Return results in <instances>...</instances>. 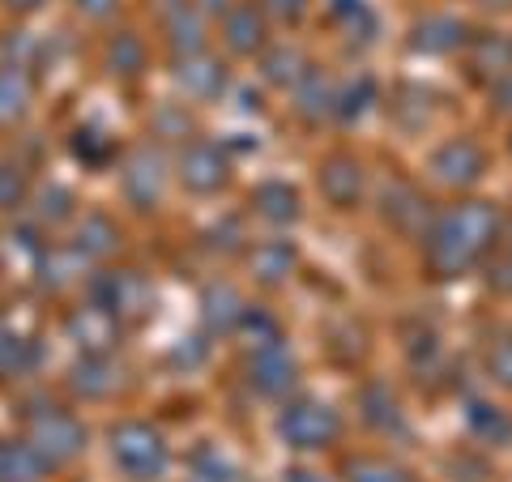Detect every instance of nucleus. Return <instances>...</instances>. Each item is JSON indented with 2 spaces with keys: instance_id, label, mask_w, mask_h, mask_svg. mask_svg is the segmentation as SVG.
Segmentation results:
<instances>
[{
  "instance_id": "obj_1",
  "label": "nucleus",
  "mask_w": 512,
  "mask_h": 482,
  "mask_svg": "<svg viewBox=\"0 0 512 482\" xmlns=\"http://www.w3.org/2000/svg\"><path fill=\"white\" fill-rule=\"evenodd\" d=\"M500 214L487 201H466L444 210L427 231V269L436 278H461L495 248Z\"/></svg>"
},
{
  "instance_id": "obj_2",
  "label": "nucleus",
  "mask_w": 512,
  "mask_h": 482,
  "mask_svg": "<svg viewBox=\"0 0 512 482\" xmlns=\"http://www.w3.org/2000/svg\"><path fill=\"white\" fill-rule=\"evenodd\" d=\"M111 457H116V465L137 478V482H154L167 474V440L163 431H154L150 423H120L116 431H111Z\"/></svg>"
},
{
  "instance_id": "obj_3",
  "label": "nucleus",
  "mask_w": 512,
  "mask_h": 482,
  "mask_svg": "<svg viewBox=\"0 0 512 482\" xmlns=\"http://www.w3.org/2000/svg\"><path fill=\"white\" fill-rule=\"evenodd\" d=\"M278 436L286 448L316 453V448H329L342 436V419L325 401H291V406L278 414Z\"/></svg>"
},
{
  "instance_id": "obj_4",
  "label": "nucleus",
  "mask_w": 512,
  "mask_h": 482,
  "mask_svg": "<svg viewBox=\"0 0 512 482\" xmlns=\"http://www.w3.org/2000/svg\"><path fill=\"white\" fill-rule=\"evenodd\" d=\"M26 444L47 461V465H64L86 448V427L60 406H39L30 410V436Z\"/></svg>"
},
{
  "instance_id": "obj_5",
  "label": "nucleus",
  "mask_w": 512,
  "mask_h": 482,
  "mask_svg": "<svg viewBox=\"0 0 512 482\" xmlns=\"http://www.w3.org/2000/svg\"><path fill=\"white\" fill-rule=\"evenodd\" d=\"M90 295L99 308H107L116 320H137L150 312V286L133 269H111L90 282Z\"/></svg>"
},
{
  "instance_id": "obj_6",
  "label": "nucleus",
  "mask_w": 512,
  "mask_h": 482,
  "mask_svg": "<svg viewBox=\"0 0 512 482\" xmlns=\"http://www.w3.org/2000/svg\"><path fill=\"white\" fill-rule=\"evenodd\" d=\"M120 184H124V197L137 205V210H154L163 201V188H167V163L154 146H137L133 154L124 158L120 167Z\"/></svg>"
},
{
  "instance_id": "obj_7",
  "label": "nucleus",
  "mask_w": 512,
  "mask_h": 482,
  "mask_svg": "<svg viewBox=\"0 0 512 482\" xmlns=\"http://www.w3.org/2000/svg\"><path fill=\"white\" fill-rule=\"evenodd\" d=\"M248 384L261 397H286L299 384V363L286 350V342L248 350Z\"/></svg>"
},
{
  "instance_id": "obj_8",
  "label": "nucleus",
  "mask_w": 512,
  "mask_h": 482,
  "mask_svg": "<svg viewBox=\"0 0 512 482\" xmlns=\"http://www.w3.org/2000/svg\"><path fill=\"white\" fill-rule=\"evenodd\" d=\"M483 171H487V154L470 137H453L431 154V175H436L444 188H470L483 180Z\"/></svg>"
},
{
  "instance_id": "obj_9",
  "label": "nucleus",
  "mask_w": 512,
  "mask_h": 482,
  "mask_svg": "<svg viewBox=\"0 0 512 482\" xmlns=\"http://www.w3.org/2000/svg\"><path fill=\"white\" fill-rule=\"evenodd\" d=\"M171 77L175 86H180L188 99H218L222 90H227V69H222V60L210 56L205 47H197V52H175L171 60Z\"/></svg>"
},
{
  "instance_id": "obj_10",
  "label": "nucleus",
  "mask_w": 512,
  "mask_h": 482,
  "mask_svg": "<svg viewBox=\"0 0 512 482\" xmlns=\"http://www.w3.org/2000/svg\"><path fill=\"white\" fill-rule=\"evenodd\" d=\"M180 180H184L188 192H201V197L227 188L231 163H227V154H222V146H214V141H192V146H184V154H180Z\"/></svg>"
},
{
  "instance_id": "obj_11",
  "label": "nucleus",
  "mask_w": 512,
  "mask_h": 482,
  "mask_svg": "<svg viewBox=\"0 0 512 482\" xmlns=\"http://www.w3.org/2000/svg\"><path fill=\"white\" fill-rule=\"evenodd\" d=\"M320 192H325L329 205H338V210H355L359 197H363V163L350 154H333L320 163V175H316Z\"/></svg>"
},
{
  "instance_id": "obj_12",
  "label": "nucleus",
  "mask_w": 512,
  "mask_h": 482,
  "mask_svg": "<svg viewBox=\"0 0 512 482\" xmlns=\"http://www.w3.org/2000/svg\"><path fill=\"white\" fill-rule=\"evenodd\" d=\"M384 222H389L393 231H402V235H423L431 231L427 222H431V205L423 201V192L406 184V180H397L384 188Z\"/></svg>"
},
{
  "instance_id": "obj_13",
  "label": "nucleus",
  "mask_w": 512,
  "mask_h": 482,
  "mask_svg": "<svg viewBox=\"0 0 512 482\" xmlns=\"http://www.w3.org/2000/svg\"><path fill=\"white\" fill-rule=\"evenodd\" d=\"M116 333H120V320L107 308H99V303H86V308H77L69 316V337L86 350V355H107L111 342H116Z\"/></svg>"
},
{
  "instance_id": "obj_14",
  "label": "nucleus",
  "mask_w": 512,
  "mask_h": 482,
  "mask_svg": "<svg viewBox=\"0 0 512 482\" xmlns=\"http://www.w3.org/2000/svg\"><path fill=\"white\" fill-rule=\"evenodd\" d=\"M244 312H248V303H244V295H239L231 282L205 286L201 320H205V329H210V333H239V325H244Z\"/></svg>"
},
{
  "instance_id": "obj_15",
  "label": "nucleus",
  "mask_w": 512,
  "mask_h": 482,
  "mask_svg": "<svg viewBox=\"0 0 512 482\" xmlns=\"http://www.w3.org/2000/svg\"><path fill=\"white\" fill-rule=\"evenodd\" d=\"M163 30L171 52H197L205 47V18L197 0H163Z\"/></svg>"
},
{
  "instance_id": "obj_16",
  "label": "nucleus",
  "mask_w": 512,
  "mask_h": 482,
  "mask_svg": "<svg viewBox=\"0 0 512 482\" xmlns=\"http://www.w3.org/2000/svg\"><path fill=\"white\" fill-rule=\"evenodd\" d=\"M69 389L77 397H86V401H107L120 389V367L107 355H82L69 372Z\"/></svg>"
},
{
  "instance_id": "obj_17",
  "label": "nucleus",
  "mask_w": 512,
  "mask_h": 482,
  "mask_svg": "<svg viewBox=\"0 0 512 482\" xmlns=\"http://www.w3.org/2000/svg\"><path fill=\"white\" fill-rule=\"evenodd\" d=\"M222 39H227V47L239 56L265 52V9L261 5H235L227 18H222Z\"/></svg>"
},
{
  "instance_id": "obj_18",
  "label": "nucleus",
  "mask_w": 512,
  "mask_h": 482,
  "mask_svg": "<svg viewBox=\"0 0 512 482\" xmlns=\"http://www.w3.org/2000/svg\"><path fill=\"white\" fill-rule=\"evenodd\" d=\"M466 43H470L466 26H461L457 18H444V13L423 18L419 26L410 30V47L414 52H423V56H448V52H457V47H466Z\"/></svg>"
},
{
  "instance_id": "obj_19",
  "label": "nucleus",
  "mask_w": 512,
  "mask_h": 482,
  "mask_svg": "<svg viewBox=\"0 0 512 482\" xmlns=\"http://www.w3.org/2000/svg\"><path fill=\"white\" fill-rule=\"evenodd\" d=\"M299 261V252L291 239H265V244H256L248 252V269H252V278L256 282H265V286H278L291 278V269Z\"/></svg>"
},
{
  "instance_id": "obj_20",
  "label": "nucleus",
  "mask_w": 512,
  "mask_h": 482,
  "mask_svg": "<svg viewBox=\"0 0 512 482\" xmlns=\"http://www.w3.org/2000/svg\"><path fill=\"white\" fill-rule=\"evenodd\" d=\"M295 94V111L308 124H316V120H325V116H333V107H338V90L329 86V77L320 73V69H308L299 77V86L291 90Z\"/></svg>"
},
{
  "instance_id": "obj_21",
  "label": "nucleus",
  "mask_w": 512,
  "mask_h": 482,
  "mask_svg": "<svg viewBox=\"0 0 512 482\" xmlns=\"http://www.w3.org/2000/svg\"><path fill=\"white\" fill-rule=\"evenodd\" d=\"M308 69H312L308 56H303L299 47H291V43H278V47H269V52L261 56L265 82H269V86H278V90H295V86H299V77L308 73Z\"/></svg>"
},
{
  "instance_id": "obj_22",
  "label": "nucleus",
  "mask_w": 512,
  "mask_h": 482,
  "mask_svg": "<svg viewBox=\"0 0 512 482\" xmlns=\"http://www.w3.org/2000/svg\"><path fill=\"white\" fill-rule=\"evenodd\" d=\"M470 69L478 77L500 82V77L512 73V43L504 35H474L470 39Z\"/></svg>"
},
{
  "instance_id": "obj_23",
  "label": "nucleus",
  "mask_w": 512,
  "mask_h": 482,
  "mask_svg": "<svg viewBox=\"0 0 512 482\" xmlns=\"http://www.w3.org/2000/svg\"><path fill=\"white\" fill-rule=\"evenodd\" d=\"M73 248L82 252L86 261H103V256H111L120 248V227L107 214H86L82 222H77V244Z\"/></svg>"
},
{
  "instance_id": "obj_24",
  "label": "nucleus",
  "mask_w": 512,
  "mask_h": 482,
  "mask_svg": "<svg viewBox=\"0 0 512 482\" xmlns=\"http://www.w3.org/2000/svg\"><path fill=\"white\" fill-rule=\"evenodd\" d=\"M30 99H35V86H30L26 69H13V64H5V69H0V128L18 124L30 111Z\"/></svg>"
},
{
  "instance_id": "obj_25",
  "label": "nucleus",
  "mask_w": 512,
  "mask_h": 482,
  "mask_svg": "<svg viewBox=\"0 0 512 482\" xmlns=\"http://www.w3.org/2000/svg\"><path fill=\"white\" fill-rule=\"evenodd\" d=\"M252 205H256V214H261L265 222H274V227H286V222L299 218V192L291 184H282V180H269V184L256 188Z\"/></svg>"
},
{
  "instance_id": "obj_26",
  "label": "nucleus",
  "mask_w": 512,
  "mask_h": 482,
  "mask_svg": "<svg viewBox=\"0 0 512 482\" xmlns=\"http://www.w3.org/2000/svg\"><path fill=\"white\" fill-rule=\"evenodd\" d=\"M47 461L30 444L0 440V482H43Z\"/></svg>"
},
{
  "instance_id": "obj_27",
  "label": "nucleus",
  "mask_w": 512,
  "mask_h": 482,
  "mask_svg": "<svg viewBox=\"0 0 512 482\" xmlns=\"http://www.w3.org/2000/svg\"><path fill=\"white\" fill-rule=\"evenodd\" d=\"M107 69L116 77H137L141 69H146V43H141L133 30L111 35V43H107Z\"/></svg>"
},
{
  "instance_id": "obj_28",
  "label": "nucleus",
  "mask_w": 512,
  "mask_h": 482,
  "mask_svg": "<svg viewBox=\"0 0 512 482\" xmlns=\"http://www.w3.org/2000/svg\"><path fill=\"white\" fill-rule=\"evenodd\" d=\"M346 482H410V470L389 457H350L346 461Z\"/></svg>"
},
{
  "instance_id": "obj_29",
  "label": "nucleus",
  "mask_w": 512,
  "mask_h": 482,
  "mask_svg": "<svg viewBox=\"0 0 512 482\" xmlns=\"http://www.w3.org/2000/svg\"><path fill=\"white\" fill-rule=\"evenodd\" d=\"M466 423H470L474 436H483V440H491V444H508V440H512V419H508L504 410L487 406V401H470Z\"/></svg>"
},
{
  "instance_id": "obj_30",
  "label": "nucleus",
  "mask_w": 512,
  "mask_h": 482,
  "mask_svg": "<svg viewBox=\"0 0 512 482\" xmlns=\"http://www.w3.org/2000/svg\"><path fill=\"white\" fill-rule=\"evenodd\" d=\"M372 103H376V82L372 77H355V82H346L338 90V107H333V116L355 124V120H363L367 111H372Z\"/></svg>"
},
{
  "instance_id": "obj_31",
  "label": "nucleus",
  "mask_w": 512,
  "mask_h": 482,
  "mask_svg": "<svg viewBox=\"0 0 512 482\" xmlns=\"http://www.w3.org/2000/svg\"><path fill=\"white\" fill-rule=\"evenodd\" d=\"M363 419L380 431H402V406H397V397L389 389L372 384V389L363 393Z\"/></svg>"
},
{
  "instance_id": "obj_32",
  "label": "nucleus",
  "mask_w": 512,
  "mask_h": 482,
  "mask_svg": "<svg viewBox=\"0 0 512 482\" xmlns=\"http://www.w3.org/2000/svg\"><path fill=\"white\" fill-rule=\"evenodd\" d=\"M82 261L86 256L77 252V248H69V252H43V273H39V282L43 286H52V291H60V286H69V282H77V269H82Z\"/></svg>"
},
{
  "instance_id": "obj_33",
  "label": "nucleus",
  "mask_w": 512,
  "mask_h": 482,
  "mask_svg": "<svg viewBox=\"0 0 512 482\" xmlns=\"http://www.w3.org/2000/svg\"><path fill=\"white\" fill-rule=\"evenodd\" d=\"M30 363H35V346H30L22 333H13V329L0 325V380H5V376H22Z\"/></svg>"
},
{
  "instance_id": "obj_34",
  "label": "nucleus",
  "mask_w": 512,
  "mask_h": 482,
  "mask_svg": "<svg viewBox=\"0 0 512 482\" xmlns=\"http://www.w3.org/2000/svg\"><path fill=\"white\" fill-rule=\"evenodd\" d=\"M239 333L248 337V350H261V346L282 342L278 320H274V316H265L261 308H248V312H244V325H239Z\"/></svg>"
},
{
  "instance_id": "obj_35",
  "label": "nucleus",
  "mask_w": 512,
  "mask_h": 482,
  "mask_svg": "<svg viewBox=\"0 0 512 482\" xmlns=\"http://www.w3.org/2000/svg\"><path fill=\"white\" fill-rule=\"evenodd\" d=\"M73 154L82 158L86 167H103L111 158V141L103 133H94V128H77L73 133Z\"/></svg>"
},
{
  "instance_id": "obj_36",
  "label": "nucleus",
  "mask_w": 512,
  "mask_h": 482,
  "mask_svg": "<svg viewBox=\"0 0 512 482\" xmlns=\"http://www.w3.org/2000/svg\"><path fill=\"white\" fill-rule=\"evenodd\" d=\"M192 482H235V470L214 448H201V453L192 457Z\"/></svg>"
},
{
  "instance_id": "obj_37",
  "label": "nucleus",
  "mask_w": 512,
  "mask_h": 482,
  "mask_svg": "<svg viewBox=\"0 0 512 482\" xmlns=\"http://www.w3.org/2000/svg\"><path fill=\"white\" fill-rule=\"evenodd\" d=\"M26 201V171L18 163H0V210H18Z\"/></svg>"
},
{
  "instance_id": "obj_38",
  "label": "nucleus",
  "mask_w": 512,
  "mask_h": 482,
  "mask_svg": "<svg viewBox=\"0 0 512 482\" xmlns=\"http://www.w3.org/2000/svg\"><path fill=\"white\" fill-rule=\"evenodd\" d=\"M333 18H338V22H346V30H350V35H359V30H363V35H372V9H367L363 5V0H333Z\"/></svg>"
},
{
  "instance_id": "obj_39",
  "label": "nucleus",
  "mask_w": 512,
  "mask_h": 482,
  "mask_svg": "<svg viewBox=\"0 0 512 482\" xmlns=\"http://www.w3.org/2000/svg\"><path fill=\"white\" fill-rule=\"evenodd\" d=\"M487 372L495 384L512 389V337H495L491 350H487Z\"/></svg>"
},
{
  "instance_id": "obj_40",
  "label": "nucleus",
  "mask_w": 512,
  "mask_h": 482,
  "mask_svg": "<svg viewBox=\"0 0 512 482\" xmlns=\"http://www.w3.org/2000/svg\"><path fill=\"white\" fill-rule=\"evenodd\" d=\"M73 214V192L69 188H43L39 192V218L43 222H64Z\"/></svg>"
},
{
  "instance_id": "obj_41",
  "label": "nucleus",
  "mask_w": 512,
  "mask_h": 482,
  "mask_svg": "<svg viewBox=\"0 0 512 482\" xmlns=\"http://www.w3.org/2000/svg\"><path fill=\"white\" fill-rule=\"evenodd\" d=\"M487 282H491V291L512 295V248H508V252H500V256H495V261H491Z\"/></svg>"
},
{
  "instance_id": "obj_42",
  "label": "nucleus",
  "mask_w": 512,
  "mask_h": 482,
  "mask_svg": "<svg viewBox=\"0 0 512 482\" xmlns=\"http://www.w3.org/2000/svg\"><path fill=\"white\" fill-rule=\"evenodd\" d=\"M73 9L82 13V18H94V22H103V18H111V13L120 9V0H73Z\"/></svg>"
},
{
  "instance_id": "obj_43",
  "label": "nucleus",
  "mask_w": 512,
  "mask_h": 482,
  "mask_svg": "<svg viewBox=\"0 0 512 482\" xmlns=\"http://www.w3.org/2000/svg\"><path fill=\"white\" fill-rule=\"evenodd\" d=\"M158 128H167V133H180V137H188V111L163 107V111H158Z\"/></svg>"
},
{
  "instance_id": "obj_44",
  "label": "nucleus",
  "mask_w": 512,
  "mask_h": 482,
  "mask_svg": "<svg viewBox=\"0 0 512 482\" xmlns=\"http://www.w3.org/2000/svg\"><path fill=\"white\" fill-rule=\"evenodd\" d=\"M205 359V346H201V337H184V346L175 350V363H188V367H197Z\"/></svg>"
},
{
  "instance_id": "obj_45",
  "label": "nucleus",
  "mask_w": 512,
  "mask_h": 482,
  "mask_svg": "<svg viewBox=\"0 0 512 482\" xmlns=\"http://www.w3.org/2000/svg\"><path fill=\"white\" fill-rule=\"evenodd\" d=\"M261 9L278 13V18H286V22H295L299 13H303V0H261Z\"/></svg>"
},
{
  "instance_id": "obj_46",
  "label": "nucleus",
  "mask_w": 512,
  "mask_h": 482,
  "mask_svg": "<svg viewBox=\"0 0 512 482\" xmlns=\"http://www.w3.org/2000/svg\"><path fill=\"white\" fill-rule=\"evenodd\" d=\"M491 94H495V103H500L504 111H512V73H508V77H500Z\"/></svg>"
},
{
  "instance_id": "obj_47",
  "label": "nucleus",
  "mask_w": 512,
  "mask_h": 482,
  "mask_svg": "<svg viewBox=\"0 0 512 482\" xmlns=\"http://www.w3.org/2000/svg\"><path fill=\"white\" fill-rule=\"evenodd\" d=\"M239 5V0H197L201 13H218V18H227V13Z\"/></svg>"
},
{
  "instance_id": "obj_48",
  "label": "nucleus",
  "mask_w": 512,
  "mask_h": 482,
  "mask_svg": "<svg viewBox=\"0 0 512 482\" xmlns=\"http://www.w3.org/2000/svg\"><path fill=\"white\" fill-rule=\"evenodd\" d=\"M286 482H325V478L312 474V470H286Z\"/></svg>"
},
{
  "instance_id": "obj_49",
  "label": "nucleus",
  "mask_w": 512,
  "mask_h": 482,
  "mask_svg": "<svg viewBox=\"0 0 512 482\" xmlns=\"http://www.w3.org/2000/svg\"><path fill=\"white\" fill-rule=\"evenodd\" d=\"M5 5L18 13H35V9H43V0H5Z\"/></svg>"
},
{
  "instance_id": "obj_50",
  "label": "nucleus",
  "mask_w": 512,
  "mask_h": 482,
  "mask_svg": "<svg viewBox=\"0 0 512 482\" xmlns=\"http://www.w3.org/2000/svg\"><path fill=\"white\" fill-rule=\"evenodd\" d=\"M478 5H487V9H512V0H478Z\"/></svg>"
}]
</instances>
